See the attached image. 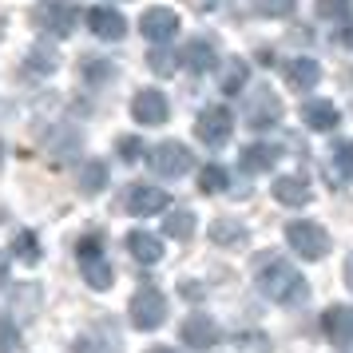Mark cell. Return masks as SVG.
<instances>
[{
	"label": "cell",
	"instance_id": "cell-10",
	"mask_svg": "<svg viewBox=\"0 0 353 353\" xmlns=\"http://www.w3.org/2000/svg\"><path fill=\"white\" fill-rule=\"evenodd\" d=\"M171 203V194L163 191V187H151V183H135L128 191V210L135 219H147V214H163Z\"/></svg>",
	"mask_w": 353,
	"mask_h": 353
},
{
	"label": "cell",
	"instance_id": "cell-33",
	"mask_svg": "<svg viewBox=\"0 0 353 353\" xmlns=\"http://www.w3.org/2000/svg\"><path fill=\"white\" fill-rule=\"evenodd\" d=\"M76 258H103V242L96 239V234H83L80 242H76Z\"/></svg>",
	"mask_w": 353,
	"mask_h": 353
},
{
	"label": "cell",
	"instance_id": "cell-26",
	"mask_svg": "<svg viewBox=\"0 0 353 353\" xmlns=\"http://www.w3.org/2000/svg\"><path fill=\"white\" fill-rule=\"evenodd\" d=\"M210 239L219 242V246H234V242L246 239V230L239 223H230V219H219V223L210 226Z\"/></svg>",
	"mask_w": 353,
	"mask_h": 353
},
{
	"label": "cell",
	"instance_id": "cell-12",
	"mask_svg": "<svg viewBox=\"0 0 353 353\" xmlns=\"http://www.w3.org/2000/svg\"><path fill=\"white\" fill-rule=\"evenodd\" d=\"M321 334L334 345H353V310L350 305H330L321 314Z\"/></svg>",
	"mask_w": 353,
	"mask_h": 353
},
{
	"label": "cell",
	"instance_id": "cell-11",
	"mask_svg": "<svg viewBox=\"0 0 353 353\" xmlns=\"http://www.w3.org/2000/svg\"><path fill=\"white\" fill-rule=\"evenodd\" d=\"M278 119H282V103H278V96H274V92H266V88H262V92L246 103V123H250L254 131H266V128H274Z\"/></svg>",
	"mask_w": 353,
	"mask_h": 353
},
{
	"label": "cell",
	"instance_id": "cell-28",
	"mask_svg": "<svg viewBox=\"0 0 353 353\" xmlns=\"http://www.w3.org/2000/svg\"><path fill=\"white\" fill-rule=\"evenodd\" d=\"M12 254H17L20 262H36V258H40V242H36L32 230H20V234H17V242H12Z\"/></svg>",
	"mask_w": 353,
	"mask_h": 353
},
{
	"label": "cell",
	"instance_id": "cell-24",
	"mask_svg": "<svg viewBox=\"0 0 353 353\" xmlns=\"http://www.w3.org/2000/svg\"><path fill=\"white\" fill-rule=\"evenodd\" d=\"M246 76H250V68L242 64V60H226V68H223V92H226V96H239L242 88H246Z\"/></svg>",
	"mask_w": 353,
	"mask_h": 353
},
{
	"label": "cell",
	"instance_id": "cell-41",
	"mask_svg": "<svg viewBox=\"0 0 353 353\" xmlns=\"http://www.w3.org/2000/svg\"><path fill=\"white\" fill-rule=\"evenodd\" d=\"M0 159H4V143H0Z\"/></svg>",
	"mask_w": 353,
	"mask_h": 353
},
{
	"label": "cell",
	"instance_id": "cell-5",
	"mask_svg": "<svg viewBox=\"0 0 353 353\" xmlns=\"http://www.w3.org/2000/svg\"><path fill=\"white\" fill-rule=\"evenodd\" d=\"M230 131H234V115H230V108H223V103L203 108L199 119H194V135L210 147H223L226 139H230Z\"/></svg>",
	"mask_w": 353,
	"mask_h": 353
},
{
	"label": "cell",
	"instance_id": "cell-13",
	"mask_svg": "<svg viewBox=\"0 0 353 353\" xmlns=\"http://www.w3.org/2000/svg\"><path fill=\"white\" fill-rule=\"evenodd\" d=\"M282 76H286L290 92H310V88L321 80V64L314 56H294V60H286Z\"/></svg>",
	"mask_w": 353,
	"mask_h": 353
},
{
	"label": "cell",
	"instance_id": "cell-16",
	"mask_svg": "<svg viewBox=\"0 0 353 353\" xmlns=\"http://www.w3.org/2000/svg\"><path fill=\"white\" fill-rule=\"evenodd\" d=\"M123 246H128V254L135 258V262H143V266H155L163 258V239L159 234H147V230H131Z\"/></svg>",
	"mask_w": 353,
	"mask_h": 353
},
{
	"label": "cell",
	"instance_id": "cell-3",
	"mask_svg": "<svg viewBox=\"0 0 353 353\" xmlns=\"http://www.w3.org/2000/svg\"><path fill=\"white\" fill-rule=\"evenodd\" d=\"M286 242H290V250L298 258H305V262H318V258L330 254V234H325V226L310 223V219L286 223Z\"/></svg>",
	"mask_w": 353,
	"mask_h": 353
},
{
	"label": "cell",
	"instance_id": "cell-36",
	"mask_svg": "<svg viewBox=\"0 0 353 353\" xmlns=\"http://www.w3.org/2000/svg\"><path fill=\"white\" fill-rule=\"evenodd\" d=\"M183 298H203V290L194 286V282H183Z\"/></svg>",
	"mask_w": 353,
	"mask_h": 353
},
{
	"label": "cell",
	"instance_id": "cell-31",
	"mask_svg": "<svg viewBox=\"0 0 353 353\" xmlns=\"http://www.w3.org/2000/svg\"><path fill=\"white\" fill-rule=\"evenodd\" d=\"M298 0H254V8L262 17H290Z\"/></svg>",
	"mask_w": 353,
	"mask_h": 353
},
{
	"label": "cell",
	"instance_id": "cell-18",
	"mask_svg": "<svg viewBox=\"0 0 353 353\" xmlns=\"http://www.w3.org/2000/svg\"><path fill=\"white\" fill-rule=\"evenodd\" d=\"M274 199H278L282 207H305V203L314 199V191H310V183H305L302 175H282L274 183Z\"/></svg>",
	"mask_w": 353,
	"mask_h": 353
},
{
	"label": "cell",
	"instance_id": "cell-37",
	"mask_svg": "<svg viewBox=\"0 0 353 353\" xmlns=\"http://www.w3.org/2000/svg\"><path fill=\"white\" fill-rule=\"evenodd\" d=\"M4 278H8V254L0 250V286H4Z\"/></svg>",
	"mask_w": 353,
	"mask_h": 353
},
{
	"label": "cell",
	"instance_id": "cell-42",
	"mask_svg": "<svg viewBox=\"0 0 353 353\" xmlns=\"http://www.w3.org/2000/svg\"><path fill=\"white\" fill-rule=\"evenodd\" d=\"M203 4H210V0H203Z\"/></svg>",
	"mask_w": 353,
	"mask_h": 353
},
{
	"label": "cell",
	"instance_id": "cell-38",
	"mask_svg": "<svg viewBox=\"0 0 353 353\" xmlns=\"http://www.w3.org/2000/svg\"><path fill=\"white\" fill-rule=\"evenodd\" d=\"M345 282H350V290H353V258L345 262Z\"/></svg>",
	"mask_w": 353,
	"mask_h": 353
},
{
	"label": "cell",
	"instance_id": "cell-25",
	"mask_svg": "<svg viewBox=\"0 0 353 353\" xmlns=\"http://www.w3.org/2000/svg\"><path fill=\"white\" fill-rule=\"evenodd\" d=\"M199 187L207 194H219L230 187V175H226V167H219V163H207L203 171H199Z\"/></svg>",
	"mask_w": 353,
	"mask_h": 353
},
{
	"label": "cell",
	"instance_id": "cell-1",
	"mask_svg": "<svg viewBox=\"0 0 353 353\" xmlns=\"http://www.w3.org/2000/svg\"><path fill=\"white\" fill-rule=\"evenodd\" d=\"M258 290L278 305H302L305 298H310L305 278L290 266L286 258H266V262H262V270H258Z\"/></svg>",
	"mask_w": 353,
	"mask_h": 353
},
{
	"label": "cell",
	"instance_id": "cell-15",
	"mask_svg": "<svg viewBox=\"0 0 353 353\" xmlns=\"http://www.w3.org/2000/svg\"><path fill=\"white\" fill-rule=\"evenodd\" d=\"M302 123L310 131H334L341 123V112L330 99H310V103H302Z\"/></svg>",
	"mask_w": 353,
	"mask_h": 353
},
{
	"label": "cell",
	"instance_id": "cell-39",
	"mask_svg": "<svg viewBox=\"0 0 353 353\" xmlns=\"http://www.w3.org/2000/svg\"><path fill=\"white\" fill-rule=\"evenodd\" d=\"M341 44H353V28H345V32H341Z\"/></svg>",
	"mask_w": 353,
	"mask_h": 353
},
{
	"label": "cell",
	"instance_id": "cell-4",
	"mask_svg": "<svg viewBox=\"0 0 353 353\" xmlns=\"http://www.w3.org/2000/svg\"><path fill=\"white\" fill-rule=\"evenodd\" d=\"M32 20H36V28H44L48 36L64 40V36H72V28H76V8H72L68 0H40L32 8Z\"/></svg>",
	"mask_w": 353,
	"mask_h": 353
},
{
	"label": "cell",
	"instance_id": "cell-40",
	"mask_svg": "<svg viewBox=\"0 0 353 353\" xmlns=\"http://www.w3.org/2000/svg\"><path fill=\"white\" fill-rule=\"evenodd\" d=\"M147 353H175V350H167V345H151Z\"/></svg>",
	"mask_w": 353,
	"mask_h": 353
},
{
	"label": "cell",
	"instance_id": "cell-32",
	"mask_svg": "<svg viewBox=\"0 0 353 353\" xmlns=\"http://www.w3.org/2000/svg\"><path fill=\"white\" fill-rule=\"evenodd\" d=\"M83 76L92 83H103V80H112V64L108 60H83Z\"/></svg>",
	"mask_w": 353,
	"mask_h": 353
},
{
	"label": "cell",
	"instance_id": "cell-27",
	"mask_svg": "<svg viewBox=\"0 0 353 353\" xmlns=\"http://www.w3.org/2000/svg\"><path fill=\"white\" fill-rule=\"evenodd\" d=\"M147 68L155 72V76H171L179 68V60H175V52H167V48H151L147 52Z\"/></svg>",
	"mask_w": 353,
	"mask_h": 353
},
{
	"label": "cell",
	"instance_id": "cell-21",
	"mask_svg": "<svg viewBox=\"0 0 353 353\" xmlns=\"http://www.w3.org/2000/svg\"><path fill=\"white\" fill-rule=\"evenodd\" d=\"M163 234H167V239L187 242L194 234V214H191V210H171V214L163 219Z\"/></svg>",
	"mask_w": 353,
	"mask_h": 353
},
{
	"label": "cell",
	"instance_id": "cell-8",
	"mask_svg": "<svg viewBox=\"0 0 353 353\" xmlns=\"http://www.w3.org/2000/svg\"><path fill=\"white\" fill-rule=\"evenodd\" d=\"M139 32H143L151 44H167V40H175V32H179V12H175V8H163V4L147 8L143 17H139Z\"/></svg>",
	"mask_w": 353,
	"mask_h": 353
},
{
	"label": "cell",
	"instance_id": "cell-23",
	"mask_svg": "<svg viewBox=\"0 0 353 353\" xmlns=\"http://www.w3.org/2000/svg\"><path fill=\"white\" fill-rule=\"evenodd\" d=\"M108 187V167L99 159H92V163H83V171H80V191L83 194H96V191H103Z\"/></svg>",
	"mask_w": 353,
	"mask_h": 353
},
{
	"label": "cell",
	"instance_id": "cell-9",
	"mask_svg": "<svg viewBox=\"0 0 353 353\" xmlns=\"http://www.w3.org/2000/svg\"><path fill=\"white\" fill-rule=\"evenodd\" d=\"M219 341H223V330H219L214 318L191 314V318L183 321V345H191V350H214Z\"/></svg>",
	"mask_w": 353,
	"mask_h": 353
},
{
	"label": "cell",
	"instance_id": "cell-2",
	"mask_svg": "<svg viewBox=\"0 0 353 353\" xmlns=\"http://www.w3.org/2000/svg\"><path fill=\"white\" fill-rule=\"evenodd\" d=\"M128 318L135 330H159L163 321H167V298H163V290H155L151 282H143V286L131 294L128 302Z\"/></svg>",
	"mask_w": 353,
	"mask_h": 353
},
{
	"label": "cell",
	"instance_id": "cell-7",
	"mask_svg": "<svg viewBox=\"0 0 353 353\" xmlns=\"http://www.w3.org/2000/svg\"><path fill=\"white\" fill-rule=\"evenodd\" d=\"M167 115H171V103H167V96H163L159 88H143V92L131 96V119H135V123L155 128V123H163Z\"/></svg>",
	"mask_w": 353,
	"mask_h": 353
},
{
	"label": "cell",
	"instance_id": "cell-17",
	"mask_svg": "<svg viewBox=\"0 0 353 353\" xmlns=\"http://www.w3.org/2000/svg\"><path fill=\"white\" fill-rule=\"evenodd\" d=\"M278 159H282V147H274V143L242 147V171H246V175H262V171H270Z\"/></svg>",
	"mask_w": 353,
	"mask_h": 353
},
{
	"label": "cell",
	"instance_id": "cell-30",
	"mask_svg": "<svg viewBox=\"0 0 353 353\" xmlns=\"http://www.w3.org/2000/svg\"><path fill=\"white\" fill-rule=\"evenodd\" d=\"M350 12H353V0H318L321 20H345Z\"/></svg>",
	"mask_w": 353,
	"mask_h": 353
},
{
	"label": "cell",
	"instance_id": "cell-22",
	"mask_svg": "<svg viewBox=\"0 0 353 353\" xmlns=\"http://www.w3.org/2000/svg\"><path fill=\"white\" fill-rule=\"evenodd\" d=\"M330 163H334V179L337 183H350L353 179V139H341V143L334 147Z\"/></svg>",
	"mask_w": 353,
	"mask_h": 353
},
{
	"label": "cell",
	"instance_id": "cell-6",
	"mask_svg": "<svg viewBox=\"0 0 353 353\" xmlns=\"http://www.w3.org/2000/svg\"><path fill=\"white\" fill-rule=\"evenodd\" d=\"M191 163H194V155L179 143V139H167V143H159L155 151H151V171L163 175V179L187 175V171H191Z\"/></svg>",
	"mask_w": 353,
	"mask_h": 353
},
{
	"label": "cell",
	"instance_id": "cell-34",
	"mask_svg": "<svg viewBox=\"0 0 353 353\" xmlns=\"http://www.w3.org/2000/svg\"><path fill=\"white\" fill-rule=\"evenodd\" d=\"M115 151H119V159H123V163H135L139 155H143V143H139L135 135H123V139L115 143Z\"/></svg>",
	"mask_w": 353,
	"mask_h": 353
},
{
	"label": "cell",
	"instance_id": "cell-35",
	"mask_svg": "<svg viewBox=\"0 0 353 353\" xmlns=\"http://www.w3.org/2000/svg\"><path fill=\"white\" fill-rule=\"evenodd\" d=\"M28 68L52 72V68H56V52H52V48H32V56H28Z\"/></svg>",
	"mask_w": 353,
	"mask_h": 353
},
{
	"label": "cell",
	"instance_id": "cell-19",
	"mask_svg": "<svg viewBox=\"0 0 353 353\" xmlns=\"http://www.w3.org/2000/svg\"><path fill=\"white\" fill-rule=\"evenodd\" d=\"M183 64L191 68L194 76H203V72H210V68L219 64V56H214V48H210L207 40H191L183 48Z\"/></svg>",
	"mask_w": 353,
	"mask_h": 353
},
{
	"label": "cell",
	"instance_id": "cell-14",
	"mask_svg": "<svg viewBox=\"0 0 353 353\" xmlns=\"http://www.w3.org/2000/svg\"><path fill=\"white\" fill-rule=\"evenodd\" d=\"M88 28L99 40H123L128 36V20H123V12H115V8H92L88 12Z\"/></svg>",
	"mask_w": 353,
	"mask_h": 353
},
{
	"label": "cell",
	"instance_id": "cell-20",
	"mask_svg": "<svg viewBox=\"0 0 353 353\" xmlns=\"http://www.w3.org/2000/svg\"><path fill=\"white\" fill-rule=\"evenodd\" d=\"M80 270H83V282L92 290H112L115 274H112V266H108V258H83Z\"/></svg>",
	"mask_w": 353,
	"mask_h": 353
},
{
	"label": "cell",
	"instance_id": "cell-29",
	"mask_svg": "<svg viewBox=\"0 0 353 353\" xmlns=\"http://www.w3.org/2000/svg\"><path fill=\"white\" fill-rule=\"evenodd\" d=\"M17 350H20V330H17V321L0 314V353H17Z\"/></svg>",
	"mask_w": 353,
	"mask_h": 353
}]
</instances>
